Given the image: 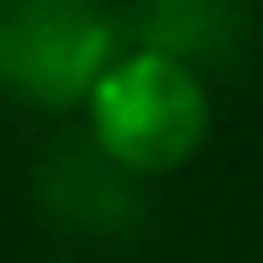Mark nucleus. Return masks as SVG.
I'll return each instance as SVG.
<instances>
[{"label": "nucleus", "instance_id": "1", "mask_svg": "<svg viewBox=\"0 0 263 263\" xmlns=\"http://www.w3.org/2000/svg\"><path fill=\"white\" fill-rule=\"evenodd\" d=\"M210 84L192 60L132 42L108 60L96 90L84 96V126L108 167L132 180H162L185 167L210 138Z\"/></svg>", "mask_w": 263, "mask_h": 263}, {"label": "nucleus", "instance_id": "2", "mask_svg": "<svg viewBox=\"0 0 263 263\" xmlns=\"http://www.w3.org/2000/svg\"><path fill=\"white\" fill-rule=\"evenodd\" d=\"M120 48V24L102 0H0V96L24 108H84Z\"/></svg>", "mask_w": 263, "mask_h": 263}, {"label": "nucleus", "instance_id": "3", "mask_svg": "<svg viewBox=\"0 0 263 263\" xmlns=\"http://www.w3.org/2000/svg\"><path fill=\"white\" fill-rule=\"evenodd\" d=\"M144 12V48L180 54V60H203L210 48H221L233 30L228 0H138Z\"/></svg>", "mask_w": 263, "mask_h": 263}, {"label": "nucleus", "instance_id": "4", "mask_svg": "<svg viewBox=\"0 0 263 263\" xmlns=\"http://www.w3.org/2000/svg\"><path fill=\"white\" fill-rule=\"evenodd\" d=\"M60 263H72V257H60Z\"/></svg>", "mask_w": 263, "mask_h": 263}]
</instances>
